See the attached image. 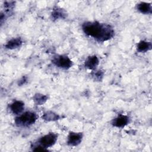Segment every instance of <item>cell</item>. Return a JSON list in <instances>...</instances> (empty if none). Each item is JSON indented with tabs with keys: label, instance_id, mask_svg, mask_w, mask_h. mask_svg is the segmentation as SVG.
Instances as JSON below:
<instances>
[{
	"label": "cell",
	"instance_id": "obj_11",
	"mask_svg": "<svg viewBox=\"0 0 152 152\" xmlns=\"http://www.w3.org/2000/svg\"><path fill=\"white\" fill-rule=\"evenodd\" d=\"M22 43L23 41L20 37L14 38L7 42L5 47L8 49H14L20 47L22 45Z\"/></svg>",
	"mask_w": 152,
	"mask_h": 152
},
{
	"label": "cell",
	"instance_id": "obj_2",
	"mask_svg": "<svg viewBox=\"0 0 152 152\" xmlns=\"http://www.w3.org/2000/svg\"><path fill=\"white\" fill-rule=\"evenodd\" d=\"M36 119L37 115L35 113L26 112L15 118V123L18 126H28L33 124Z\"/></svg>",
	"mask_w": 152,
	"mask_h": 152
},
{
	"label": "cell",
	"instance_id": "obj_7",
	"mask_svg": "<svg viewBox=\"0 0 152 152\" xmlns=\"http://www.w3.org/2000/svg\"><path fill=\"white\" fill-rule=\"evenodd\" d=\"M24 108V103L20 100H16L10 105L11 111L15 115L21 113Z\"/></svg>",
	"mask_w": 152,
	"mask_h": 152
},
{
	"label": "cell",
	"instance_id": "obj_16",
	"mask_svg": "<svg viewBox=\"0 0 152 152\" xmlns=\"http://www.w3.org/2000/svg\"><path fill=\"white\" fill-rule=\"evenodd\" d=\"M103 72H101L100 71H99L98 72H97L95 73L94 76H95L96 79H97V80H101L102 78V77H103Z\"/></svg>",
	"mask_w": 152,
	"mask_h": 152
},
{
	"label": "cell",
	"instance_id": "obj_1",
	"mask_svg": "<svg viewBox=\"0 0 152 152\" xmlns=\"http://www.w3.org/2000/svg\"><path fill=\"white\" fill-rule=\"evenodd\" d=\"M82 28L86 34L102 42L112 39L115 34L114 30L110 25L97 21L86 22Z\"/></svg>",
	"mask_w": 152,
	"mask_h": 152
},
{
	"label": "cell",
	"instance_id": "obj_4",
	"mask_svg": "<svg viewBox=\"0 0 152 152\" xmlns=\"http://www.w3.org/2000/svg\"><path fill=\"white\" fill-rule=\"evenodd\" d=\"M58 135L55 133H49L43 137H42L38 140V144L39 145H41L45 148L50 147L53 145L56 140Z\"/></svg>",
	"mask_w": 152,
	"mask_h": 152
},
{
	"label": "cell",
	"instance_id": "obj_8",
	"mask_svg": "<svg viewBox=\"0 0 152 152\" xmlns=\"http://www.w3.org/2000/svg\"><path fill=\"white\" fill-rule=\"evenodd\" d=\"M66 16H67L66 12L64 9L59 7L54 8L51 14L52 18L54 20H56L59 19H64V18H65Z\"/></svg>",
	"mask_w": 152,
	"mask_h": 152
},
{
	"label": "cell",
	"instance_id": "obj_15",
	"mask_svg": "<svg viewBox=\"0 0 152 152\" xmlns=\"http://www.w3.org/2000/svg\"><path fill=\"white\" fill-rule=\"evenodd\" d=\"M14 4L15 2L13 1H8L5 2L4 4L5 11L7 13H11V11L13 10L14 7Z\"/></svg>",
	"mask_w": 152,
	"mask_h": 152
},
{
	"label": "cell",
	"instance_id": "obj_6",
	"mask_svg": "<svg viewBox=\"0 0 152 152\" xmlns=\"http://www.w3.org/2000/svg\"><path fill=\"white\" fill-rule=\"evenodd\" d=\"M129 118L124 115H119L112 122V124L117 128H124L129 123Z\"/></svg>",
	"mask_w": 152,
	"mask_h": 152
},
{
	"label": "cell",
	"instance_id": "obj_3",
	"mask_svg": "<svg viewBox=\"0 0 152 152\" xmlns=\"http://www.w3.org/2000/svg\"><path fill=\"white\" fill-rule=\"evenodd\" d=\"M52 62L56 66L65 69H69L72 65V61L65 55H58L54 57L52 59Z\"/></svg>",
	"mask_w": 152,
	"mask_h": 152
},
{
	"label": "cell",
	"instance_id": "obj_10",
	"mask_svg": "<svg viewBox=\"0 0 152 152\" xmlns=\"http://www.w3.org/2000/svg\"><path fill=\"white\" fill-rule=\"evenodd\" d=\"M137 9L140 12L145 14H151L152 12L151 5L150 3H148V2H141L139 3L137 5Z\"/></svg>",
	"mask_w": 152,
	"mask_h": 152
},
{
	"label": "cell",
	"instance_id": "obj_13",
	"mask_svg": "<svg viewBox=\"0 0 152 152\" xmlns=\"http://www.w3.org/2000/svg\"><path fill=\"white\" fill-rule=\"evenodd\" d=\"M42 118L46 121H55L60 118L59 115L52 111H48L45 112L42 116Z\"/></svg>",
	"mask_w": 152,
	"mask_h": 152
},
{
	"label": "cell",
	"instance_id": "obj_9",
	"mask_svg": "<svg viewBox=\"0 0 152 152\" xmlns=\"http://www.w3.org/2000/svg\"><path fill=\"white\" fill-rule=\"evenodd\" d=\"M99 61L98 58L96 56L93 55L88 56L87 58L85 61L84 65L87 68L89 69H94L99 65Z\"/></svg>",
	"mask_w": 152,
	"mask_h": 152
},
{
	"label": "cell",
	"instance_id": "obj_14",
	"mask_svg": "<svg viewBox=\"0 0 152 152\" xmlns=\"http://www.w3.org/2000/svg\"><path fill=\"white\" fill-rule=\"evenodd\" d=\"M48 100V96L42 94L37 93L33 96V100L37 105L44 104Z\"/></svg>",
	"mask_w": 152,
	"mask_h": 152
},
{
	"label": "cell",
	"instance_id": "obj_12",
	"mask_svg": "<svg viewBox=\"0 0 152 152\" xmlns=\"http://www.w3.org/2000/svg\"><path fill=\"white\" fill-rule=\"evenodd\" d=\"M151 48H152V45L151 42L141 40L137 44V50L139 52H145L150 50Z\"/></svg>",
	"mask_w": 152,
	"mask_h": 152
},
{
	"label": "cell",
	"instance_id": "obj_5",
	"mask_svg": "<svg viewBox=\"0 0 152 152\" xmlns=\"http://www.w3.org/2000/svg\"><path fill=\"white\" fill-rule=\"evenodd\" d=\"M83 138V135L80 132H71L68 136V144L71 146H76L80 144Z\"/></svg>",
	"mask_w": 152,
	"mask_h": 152
}]
</instances>
